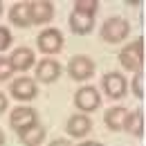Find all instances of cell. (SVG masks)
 <instances>
[{"mask_svg": "<svg viewBox=\"0 0 146 146\" xmlns=\"http://www.w3.org/2000/svg\"><path fill=\"white\" fill-rule=\"evenodd\" d=\"M97 9H99V2L97 0H76L74 2V11L76 14H83V16H90V18H94Z\"/></svg>", "mask_w": 146, "mask_h": 146, "instance_id": "obj_18", "label": "cell"}, {"mask_svg": "<svg viewBox=\"0 0 146 146\" xmlns=\"http://www.w3.org/2000/svg\"><path fill=\"white\" fill-rule=\"evenodd\" d=\"M0 14H2V2H0Z\"/></svg>", "mask_w": 146, "mask_h": 146, "instance_id": "obj_26", "label": "cell"}, {"mask_svg": "<svg viewBox=\"0 0 146 146\" xmlns=\"http://www.w3.org/2000/svg\"><path fill=\"white\" fill-rule=\"evenodd\" d=\"M74 106L81 110V115L92 112V110H97L101 106V94L92 86H81L79 90L74 92Z\"/></svg>", "mask_w": 146, "mask_h": 146, "instance_id": "obj_3", "label": "cell"}, {"mask_svg": "<svg viewBox=\"0 0 146 146\" xmlns=\"http://www.w3.org/2000/svg\"><path fill=\"white\" fill-rule=\"evenodd\" d=\"M9 92H11V97L18 99V101H32V99H36L38 88H36V81H34V79L20 76V79H16V81H11Z\"/></svg>", "mask_w": 146, "mask_h": 146, "instance_id": "obj_8", "label": "cell"}, {"mask_svg": "<svg viewBox=\"0 0 146 146\" xmlns=\"http://www.w3.org/2000/svg\"><path fill=\"white\" fill-rule=\"evenodd\" d=\"M14 74V68L9 63V56H0V81H7Z\"/></svg>", "mask_w": 146, "mask_h": 146, "instance_id": "obj_20", "label": "cell"}, {"mask_svg": "<svg viewBox=\"0 0 146 146\" xmlns=\"http://www.w3.org/2000/svg\"><path fill=\"white\" fill-rule=\"evenodd\" d=\"M101 88H104V92L108 94L110 99H121L128 90L126 76L119 72H106L104 79H101Z\"/></svg>", "mask_w": 146, "mask_h": 146, "instance_id": "obj_7", "label": "cell"}, {"mask_svg": "<svg viewBox=\"0 0 146 146\" xmlns=\"http://www.w3.org/2000/svg\"><path fill=\"white\" fill-rule=\"evenodd\" d=\"M34 124H38V115H36V110L29 108V106H18L16 110H11V115H9V126L14 128L18 135L23 130L32 128Z\"/></svg>", "mask_w": 146, "mask_h": 146, "instance_id": "obj_4", "label": "cell"}, {"mask_svg": "<svg viewBox=\"0 0 146 146\" xmlns=\"http://www.w3.org/2000/svg\"><path fill=\"white\" fill-rule=\"evenodd\" d=\"M144 56H146V43L144 38L130 40L126 47L119 52V63L128 72H142L144 70Z\"/></svg>", "mask_w": 146, "mask_h": 146, "instance_id": "obj_1", "label": "cell"}, {"mask_svg": "<svg viewBox=\"0 0 146 146\" xmlns=\"http://www.w3.org/2000/svg\"><path fill=\"white\" fill-rule=\"evenodd\" d=\"M9 20L14 27H29V2H16L11 9H9Z\"/></svg>", "mask_w": 146, "mask_h": 146, "instance_id": "obj_14", "label": "cell"}, {"mask_svg": "<svg viewBox=\"0 0 146 146\" xmlns=\"http://www.w3.org/2000/svg\"><path fill=\"white\" fill-rule=\"evenodd\" d=\"M0 146H5V133L0 130Z\"/></svg>", "mask_w": 146, "mask_h": 146, "instance_id": "obj_25", "label": "cell"}, {"mask_svg": "<svg viewBox=\"0 0 146 146\" xmlns=\"http://www.w3.org/2000/svg\"><path fill=\"white\" fill-rule=\"evenodd\" d=\"M34 61H36V56L34 52L29 50V47H16L11 56H9V63H11V68H14V72L18 70V72H27L32 65H34Z\"/></svg>", "mask_w": 146, "mask_h": 146, "instance_id": "obj_12", "label": "cell"}, {"mask_svg": "<svg viewBox=\"0 0 146 146\" xmlns=\"http://www.w3.org/2000/svg\"><path fill=\"white\" fill-rule=\"evenodd\" d=\"M50 146H72V142H68V139H52Z\"/></svg>", "mask_w": 146, "mask_h": 146, "instance_id": "obj_23", "label": "cell"}, {"mask_svg": "<svg viewBox=\"0 0 146 146\" xmlns=\"http://www.w3.org/2000/svg\"><path fill=\"white\" fill-rule=\"evenodd\" d=\"M36 45L43 54H58L63 50V34L54 27H47V29H43L38 34Z\"/></svg>", "mask_w": 146, "mask_h": 146, "instance_id": "obj_5", "label": "cell"}, {"mask_svg": "<svg viewBox=\"0 0 146 146\" xmlns=\"http://www.w3.org/2000/svg\"><path fill=\"white\" fill-rule=\"evenodd\" d=\"M128 32H130V25L124 18H119V16H112V18H108L101 25V38L106 43H110V45L126 40Z\"/></svg>", "mask_w": 146, "mask_h": 146, "instance_id": "obj_2", "label": "cell"}, {"mask_svg": "<svg viewBox=\"0 0 146 146\" xmlns=\"http://www.w3.org/2000/svg\"><path fill=\"white\" fill-rule=\"evenodd\" d=\"M76 146H101L99 142H81V144H76Z\"/></svg>", "mask_w": 146, "mask_h": 146, "instance_id": "obj_24", "label": "cell"}, {"mask_svg": "<svg viewBox=\"0 0 146 146\" xmlns=\"http://www.w3.org/2000/svg\"><path fill=\"white\" fill-rule=\"evenodd\" d=\"M65 130H68V135L74 137V139H83V137L92 130V121H90V117H88V115L76 112V115H72V117L68 119Z\"/></svg>", "mask_w": 146, "mask_h": 146, "instance_id": "obj_10", "label": "cell"}, {"mask_svg": "<svg viewBox=\"0 0 146 146\" xmlns=\"http://www.w3.org/2000/svg\"><path fill=\"white\" fill-rule=\"evenodd\" d=\"M68 74L72 76L74 81H86L94 74V61L86 54H76L70 58L68 63Z\"/></svg>", "mask_w": 146, "mask_h": 146, "instance_id": "obj_6", "label": "cell"}, {"mask_svg": "<svg viewBox=\"0 0 146 146\" xmlns=\"http://www.w3.org/2000/svg\"><path fill=\"white\" fill-rule=\"evenodd\" d=\"M7 108H9V99H7V94H5V92H0V115H2Z\"/></svg>", "mask_w": 146, "mask_h": 146, "instance_id": "obj_22", "label": "cell"}, {"mask_svg": "<svg viewBox=\"0 0 146 146\" xmlns=\"http://www.w3.org/2000/svg\"><path fill=\"white\" fill-rule=\"evenodd\" d=\"M70 29H72L74 34H79V36H83V34H90L92 27H94V18H90V16H83V14H76V11H72L70 14Z\"/></svg>", "mask_w": 146, "mask_h": 146, "instance_id": "obj_16", "label": "cell"}, {"mask_svg": "<svg viewBox=\"0 0 146 146\" xmlns=\"http://www.w3.org/2000/svg\"><path fill=\"white\" fill-rule=\"evenodd\" d=\"M52 18H54V5L50 0L29 2V23L32 25H47Z\"/></svg>", "mask_w": 146, "mask_h": 146, "instance_id": "obj_9", "label": "cell"}, {"mask_svg": "<svg viewBox=\"0 0 146 146\" xmlns=\"http://www.w3.org/2000/svg\"><path fill=\"white\" fill-rule=\"evenodd\" d=\"M133 94L137 99H144V70L142 72H135V79H133Z\"/></svg>", "mask_w": 146, "mask_h": 146, "instance_id": "obj_19", "label": "cell"}, {"mask_svg": "<svg viewBox=\"0 0 146 146\" xmlns=\"http://www.w3.org/2000/svg\"><path fill=\"white\" fill-rule=\"evenodd\" d=\"M128 117V110L121 108V106H115V108L106 110L104 115V124L110 128V130H124V121Z\"/></svg>", "mask_w": 146, "mask_h": 146, "instance_id": "obj_15", "label": "cell"}, {"mask_svg": "<svg viewBox=\"0 0 146 146\" xmlns=\"http://www.w3.org/2000/svg\"><path fill=\"white\" fill-rule=\"evenodd\" d=\"M45 128L40 126V124H34L32 128H27V130H23L18 137H20V142L25 146H40L43 142H45Z\"/></svg>", "mask_w": 146, "mask_h": 146, "instance_id": "obj_17", "label": "cell"}, {"mask_svg": "<svg viewBox=\"0 0 146 146\" xmlns=\"http://www.w3.org/2000/svg\"><path fill=\"white\" fill-rule=\"evenodd\" d=\"M144 128H146V119H144V110H133L128 112L126 121H124V130H128L135 137H144Z\"/></svg>", "mask_w": 146, "mask_h": 146, "instance_id": "obj_13", "label": "cell"}, {"mask_svg": "<svg viewBox=\"0 0 146 146\" xmlns=\"http://www.w3.org/2000/svg\"><path fill=\"white\" fill-rule=\"evenodd\" d=\"M61 72H63V68L54 58H43L36 65V79L40 83H54L56 79L61 76Z\"/></svg>", "mask_w": 146, "mask_h": 146, "instance_id": "obj_11", "label": "cell"}, {"mask_svg": "<svg viewBox=\"0 0 146 146\" xmlns=\"http://www.w3.org/2000/svg\"><path fill=\"white\" fill-rule=\"evenodd\" d=\"M9 45H11V32H9V27L0 25V54L5 50H9Z\"/></svg>", "mask_w": 146, "mask_h": 146, "instance_id": "obj_21", "label": "cell"}]
</instances>
